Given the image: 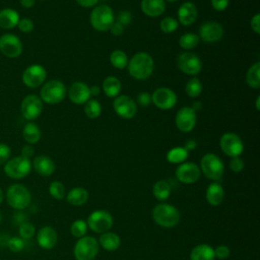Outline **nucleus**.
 Listing matches in <instances>:
<instances>
[{
	"instance_id": "obj_1",
	"label": "nucleus",
	"mask_w": 260,
	"mask_h": 260,
	"mask_svg": "<svg viewBox=\"0 0 260 260\" xmlns=\"http://www.w3.org/2000/svg\"><path fill=\"white\" fill-rule=\"evenodd\" d=\"M154 68L152 57L146 52L134 54L128 61L127 69L131 77L137 80H145L151 76Z\"/></svg>"
},
{
	"instance_id": "obj_2",
	"label": "nucleus",
	"mask_w": 260,
	"mask_h": 260,
	"mask_svg": "<svg viewBox=\"0 0 260 260\" xmlns=\"http://www.w3.org/2000/svg\"><path fill=\"white\" fill-rule=\"evenodd\" d=\"M151 216L153 221L162 228H174L180 222V212L179 210L168 203H160L153 207Z\"/></svg>"
},
{
	"instance_id": "obj_3",
	"label": "nucleus",
	"mask_w": 260,
	"mask_h": 260,
	"mask_svg": "<svg viewBox=\"0 0 260 260\" xmlns=\"http://www.w3.org/2000/svg\"><path fill=\"white\" fill-rule=\"evenodd\" d=\"M115 21L113 9L107 4L94 6L89 15L91 26L98 31H107Z\"/></svg>"
},
{
	"instance_id": "obj_4",
	"label": "nucleus",
	"mask_w": 260,
	"mask_h": 260,
	"mask_svg": "<svg viewBox=\"0 0 260 260\" xmlns=\"http://www.w3.org/2000/svg\"><path fill=\"white\" fill-rule=\"evenodd\" d=\"M6 201L12 208L22 210L30 204V192L22 184H13L6 191Z\"/></svg>"
},
{
	"instance_id": "obj_5",
	"label": "nucleus",
	"mask_w": 260,
	"mask_h": 260,
	"mask_svg": "<svg viewBox=\"0 0 260 260\" xmlns=\"http://www.w3.org/2000/svg\"><path fill=\"white\" fill-rule=\"evenodd\" d=\"M66 95L64 83L58 79H52L43 84L40 91V99L49 105L61 103Z\"/></svg>"
},
{
	"instance_id": "obj_6",
	"label": "nucleus",
	"mask_w": 260,
	"mask_h": 260,
	"mask_svg": "<svg viewBox=\"0 0 260 260\" xmlns=\"http://www.w3.org/2000/svg\"><path fill=\"white\" fill-rule=\"evenodd\" d=\"M199 169L209 180L218 181L223 175L224 165L216 154L206 153L202 156L200 160Z\"/></svg>"
},
{
	"instance_id": "obj_7",
	"label": "nucleus",
	"mask_w": 260,
	"mask_h": 260,
	"mask_svg": "<svg viewBox=\"0 0 260 260\" xmlns=\"http://www.w3.org/2000/svg\"><path fill=\"white\" fill-rule=\"evenodd\" d=\"M73 253L76 260H93L99 253V242L93 237L83 236L76 242Z\"/></svg>"
},
{
	"instance_id": "obj_8",
	"label": "nucleus",
	"mask_w": 260,
	"mask_h": 260,
	"mask_svg": "<svg viewBox=\"0 0 260 260\" xmlns=\"http://www.w3.org/2000/svg\"><path fill=\"white\" fill-rule=\"evenodd\" d=\"M31 171V161L21 155L8 159L4 166V173L11 179H22Z\"/></svg>"
},
{
	"instance_id": "obj_9",
	"label": "nucleus",
	"mask_w": 260,
	"mask_h": 260,
	"mask_svg": "<svg viewBox=\"0 0 260 260\" xmlns=\"http://www.w3.org/2000/svg\"><path fill=\"white\" fill-rule=\"evenodd\" d=\"M177 65L179 69L191 76L197 75L202 69V62L201 59L192 52H182L177 58Z\"/></svg>"
},
{
	"instance_id": "obj_10",
	"label": "nucleus",
	"mask_w": 260,
	"mask_h": 260,
	"mask_svg": "<svg viewBox=\"0 0 260 260\" xmlns=\"http://www.w3.org/2000/svg\"><path fill=\"white\" fill-rule=\"evenodd\" d=\"M86 223L92 232L103 234L105 232H108L112 228L113 216L110 212L106 210H94L89 214Z\"/></svg>"
},
{
	"instance_id": "obj_11",
	"label": "nucleus",
	"mask_w": 260,
	"mask_h": 260,
	"mask_svg": "<svg viewBox=\"0 0 260 260\" xmlns=\"http://www.w3.org/2000/svg\"><path fill=\"white\" fill-rule=\"evenodd\" d=\"M219 146L223 153L231 157L239 156L244 150L242 139L234 132L223 133L219 139Z\"/></svg>"
},
{
	"instance_id": "obj_12",
	"label": "nucleus",
	"mask_w": 260,
	"mask_h": 260,
	"mask_svg": "<svg viewBox=\"0 0 260 260\" xmlns=\"http://www.w3.org/2000/svg\"><path fill=\"white\" fill-rule=\"evenodd\" d=\"M113 108L116 114L123 119H131L137 113L136 102L125 94H119L113 102Z\"/></svg>"
},
{
	"instance_id": "obj_13",
	"label": "nucleus",
	"mask_w": 260,
	"mask_h": 260,
	"mask_svg": "<svg viewBox=\"0 0 260 260\" xmlns=\"http://www.w3.org/2000/svg\"><path fill=\"white\" fill-rule=\"evenodd\" d=\"M151 103L160 110H170L177 104V95L169 87H158L151 93Z\"/></svg>"
},
{
	"instance_id": "obj_14",
	"label": "nucleus",
	"mask_w": 260,
	"mask_h": 260,
	"mask_svg": "<svg viewBox=\"0 0 260 260\" xmlns=\"http://www.w3.org/2000/svg\"><path fill=\"white\" fill-rule=\"evenodd\" d=\"M47 77L46 69L39 64L28 66L22 73V81L29 88H37L43 85Z\"/></svg>"
},
{
	"instance_id": "obj_15",
	"label": "nucleus",
	"mask_w": 260,
	"mask_h": 260,
	"mask_svg": "<svg viewBox=\"0 0 260 260\" xmlns=\"http://www.w3.org/2000/svg\"><path fill=\"white\" fill-rule=\"evenodd\" d=\"M43 102L36 94L26 95L20 105V112L24 119L28 121L36 120L42 113Z\"/></svg>"
},
{
	"instance_id": "obj_16",
	"label": "nucleus",
	"mask_w": 260,
	"mask_h": 260,
	"mask_svg": "<svg viewBox=\"0 0 260 260\" xmlns=\"http://www.w3.org/2000/svg\"><path fill=\"white\" fill-rule=\"evenodd\" d=\"M197 122V115L196 112L188 106L182 107L176 114L175 123L176 127L181 132H190L194 129Z\"/></svg>"
},
{
	"instance_id": "obj_17",
	"label": "nucleus",
	"mask_w": 260,
	"mask_h": 260,
	"mask_svg": "<svg viewBox=\"0 0 260 260\" xmlns=\"http://www.w3.org/2000/svg\"><path fill=\"white\" fill-rule=\"evenodd\" d=\"M198 37L204 43H208V44L216 43L223 37V27L217 21H213V20L205 21L199 27Z\"/></svg>"
},
{
	"instance_id": "obj_18",
	"label": "nucleus",
	"mask_w": 260,
	"mask_h": 260,
	"mask_svg": "<svg viewBox=\"0 0 260 260\" xmlns=\"http://www.w3.org/2000/svg\"><path fill=\"white\" fill-rule=\"evenodd\" d=\"M0 51L8 58H16L22 52V44L15 35L5 34L0 37Z\"/></svg>"
},
{
	"instance_id": "obj_19",
	"label": "nucleus",
	"mask_w": 260,
	"mask_h": 260,
	"mask_svg": "<svg viewBox=\"0 0 260 260\" xmlns=\"http://www.w3.org/2000/svg\"><path fill=\"white\" fill-rule=\"evenodd\" d=\"M201 171L194 162H182L176 169L177 179L185 184H193L200 178Z\"/></svg>"
},
{
	"instance_id": "obj_20",
	"label": "nucleus",
	"mask_w": 260,
	"mask_h": 260,
	"mask_svg": "<svg viewBox=\"0 0 260 260\" xmlns=\"http://www.w3.org/2000/svg\"><path fill=\"white\" fill-rule=\"evenodd\" d=\"M69 100L75 105H83L90 99L89 87L81 81L73 82L68 89Z\"/></svg>"
},
{
	"instance_id": "obj_21",
	"label": "nucleus",
	"mask_w": 260,
	"mask_h": 260,
	"mask_svg": "<svg viewBox=\"0 0 260 260\" xmlns=\"http://www.w3.org/2000/svg\"><path fill=\"white\" fill-rule=\"evenodd\" d=\"M197 14H198L197 7L193 2L191 1L184 2L183 4H181V6L178 9V22H180L185 26L191 25L192 23L195 22L197 18Z\"/></svg>"
},
{
	"instance_id": "obj_22",
	"label": "nucleus",
	"mask_w": 260,
	"mask_h": 260,
	"mask_svg": "<svg viewBox=\"0 0 260 260\" xmlns=\"http://www.w3.org/2000/svg\"><path fill=\"white\" fill-rule=\"evenodd\" d=\"M57 240L58 238L56 231L49 225L41 228L37 234V242L43 249H52L57 244Z\"/></svg>"
},
{
	"instance_id": "obj_23",
	"label": "nucleus",
	"mask_w": 260,
	"mask_h": 260,
	"mask_svg": "<svg viewBox=\"0 0 260 260\" xmlns=\"http://www.w3.org/2000/svg\"><path fill=\"white\" fill-rule=\"evenodd\" d=\"M31 167H34L35 171L44 177L51 176L56 169L55 162L53 159L47 155H38L34 158V161L31 164Z\"/></svg>"
},
{
	"instance_id": "obj_24",
	"label": "nucleus",
	"mask_w": 260,
	"mask_h": 260,
	"mask_svg": "<svg viewBox=\"0 0 260 260\" xmlns=\"http://www.w3.org/2000/svg\"><path fill=\"white\" fill-rule=\"evenodd\" d=\"M142 12L149 17H157L166 10L165 0H142L140 4Z\"/></svg>"
},
{
	"instance_id": "obj_25",
	"label": "nucleus",
	"mask_w": 260,
	"mask_h": 260,
	"mask_svg": "<svg viewBox=\"0 0 260 260\" xmlns=\"http://www.w3.org/2000/svg\"><path fill=\"white\" fill-rule=\"evenodd\" d=\"M19 15L16 10L11 8H4L0 10V27L3 29H11L17 26Z\"/></svg>"
},
{
	"instance_id": "obj_26",
	"label": "nucleus",
	"mask_w": 260,
	"mask_h": 260,
	"mask_svg": "<svg viewBox=\"0 0 260 260\" xmlns=\"http://www.w3.org/2000/svg\"><path fill=\"white\" fill-rule=\"evenodd\" d=\"M223 196H224V191L220 184L213 182L208 185L206 189V200L208 204L212 206L219 205L223 200Z\"/></svg>"
},
{
	"instance_id": "obj_27",
	"label": "nucleus",
	"mask_w": 260,
	"mask_h": 260,
	"mask_svg": "<svg viewBox=\"0 0 260 260\" xmlns=\"http://www.w3.org/2000/svg\"><path fill=\"white\" fill-rule=\"evenodd\" d=\"M214 249L207 244L195 246L190 253V260H214Z\"/></svg>"
},
{
	"instance_id": "obj_28",
	"label": "nucleus",
	"mask_w": 260,
	"mask_h": 260,
	"mask_svg": "<svg viewBox=\"0 0 260 260\" xmlns=\"http://www.w3.org/2000/svg\"><path fill=\"white\" fill-rule=\"evenodd\" d=\"M102 89L109 98H116L120 94L122 89L121 81L115 76H108L104 79Z\"/></svg>"
},
{
	"instance_id": "obj_29",
	"label": "nucleus",
	"mask_w": 260,
	"mask_h": 260,
	"mask_svg": "<svg viewBox=\"0 0 260 260\" xmlns=\"http://www.w3.org/2000/svg\"><path fill=\"white\" fill-rule=\"evenodd\" d=\"M99 245H101L107 251H115L120 247L121 240L116 233L105 232L100 237Z\"/></svg>"
},
{
	"instance_id": "obj_30",
	"label": "nucleus",
	"mask_w": 260,
	"mask_h": 260,
	"mask_svg": "<svg viewBox=\"0 0 260 260\" xmlns=\"http://www.w3.org/2000/svg\"><path fill=\"white\" fill-rule=\"evenodd\" d=\"M67 202L74 206L83 205L88 199V192L82 187H75L71 189L66 195Z\"/></svg>"
},
{
	"instance_id": "obj_31",
	"label": "nucleus",
	"mask_w": 260,
	"mask_h": 260,
	"mask_svg": "<svg viewBox=\"0 0 260 260\" xmlns=\"http://www.w3.org/2000/svg\"><path fill=\"white\" fill-rule=\"evenodd\" d=\"M246 82L252 88L260 87V62L257 61L252 64L246 74Z\"/></svg>"
},
{
	"instance_id": "obj_32",
	"label": "nucleus",
	"mask_w": 260,
	"mask_h": 260,
	"mask_svg": "<svg viewBox=\"0 0 260 260\" xmlns=\"http://www.w3.org/2000/svg\"><path fill=\"white\" fill-rule=\"evenodd\" d=\"M22 136L28 144H35L41 139V130L37 124L30 122L24 126L22 130Z\"/></svg>"
},
{
	"instance_id": "obj_33",
	"label": "nucleus",
	"mask_w": 260,
	"mask_h": 260,
	"mask_svg": "<svg viewBox=\"0 0 260 260\" xmlns=\"http://www.w3.org/2000/svg\"><path fill=\"white\" fill-rule=\"evenodd\" d=\"M189 155V151L184 146H176L167 152V160L171 164H182Z\"/></svg>"
},
{
	"instance_id": "obj_34",
	"label": "nucleus",
	"mask_w": 260,
	"mask_h": 260,
	"mask_svg": "<svg viewBox=\"0 0 260 260\" xmlns=\"http://www.w3.org/2000/svg\"><path fill=\"white\" fill-rule=\"evenodd\" d=\"M152 194L158 201H164L171 194V185L166 180L157 181L152 187Z\"/></svg>"
},
{
	"instance_id": "obj_35",
	"label": "nucleus",
	"mask_w": 260,
	"mask_h": 260,
	"mask_svg": "<svg viewBox=\"0 0 260 260\" xmlns=\"http://www.w3.org/2000/svg\"><path fill=\"white\" fill-rule=\"evenodd\" d=\"M200 39L198 35L193 32H186L182 35L179 39V45L184 50H192L198 46Z\"/></svg>"
},
{
	"instance_id": "obj_36",
	"label": "nucleus",
	"mask_w": 260,
	"mask_h": 260,
	"mask_svg": "<svg viewBox=\"0 0 260 260\" xmlns=\"http://www.w3.org/2000/svg\"><path fill=\"white\" fill-rule=\"evenodd\" d=\"M128 57L122 50H114L110 55V62L112 66L117 69H124L128 65Z\"/></svg>"
},
{
	"instance_id": "obj_37",
	"label": "nucleus",
	"mask_w": 260,
	"mask_h": 260,
	"mask_svg": "<svg viewBox=\"0 0 260 260\" xmlns=\"http://www.w3.org/2000/svg\"><path fill=\"white\" fill-rule=\"evenodd\" d=\"M203 89V85L202 82L200 81L199 78L197 77H192L190 78L185 86V91L187 93V95H189L190 98H197L201 94Z\"/></svg>"
},
{
	"instance_id": "obj_38",
	"label": "nucleus",
	"mask_w": 260,
	"mask_h": 260,
	"mask_svg": "<svg viewBox=\"0 0 260 260\" xmlns=\"http://www.w3.org/2000/svg\"><path fill=\"white\" fill-rule=\"evenodd\" d=\"M84 113L87 118L95 119V118L100 117V115L102 113V106L96 100L89 99L84 104Z\"/></svg>"
},
{
	"instance_id": "obj_39",
	"label": "nucleus",
	"mask_w": 260,
	"mask_h": 260,
	"mask_svg": "<svg viewBox=\"0 0 260 260\" xmlns=\"http://www.w3.org/2000/svg\"><path fill=\"white\" fill-rule=\"evenodd\" d=\"M87 223L82 219H77L72 222L70 226V233L75 238H81L86 234Z\"/></svg>"
},
{
	"instance_id": "obj_40",
	"label": "nucleus",
	"mask_w": 260,
	"mask_h": 260,
	"mask_svg": "<svg viewBox=\"0 0 260 260\" xmlns=\"http://www.w3.org/2000/svg\"><path fill=\"white\" fill-rule=\"evenodd\" d=\"M178 25H179L178 20L176 18H174V17H171V16L162 18L160 20V22H159L160 29L164 32H166V34L174 32L178 28Z\"/></svg>"
},
{
	"instance_id": "obj_41",
	"label": "nucleus",
	"mask_w": 260,
	"mask_h": 260,
	"mask_svg": "<svg viewBox=\"0 0 260 260\" xmlns=\"http://www.w3.org/2000/svg\"><path fill=\"white\" fill-rule=\"evenodd\" d=\"M49 192L51 196L57 200H61L65 197V187L59 181H54L50 184Z\"/></svg>"
},
{
	"instance_id": "obj_42",
	"label": "nucleus",
	"mask_w": 260,
	"mask_h": 260,
	"mask_svg": "<svg viewBox=\"0 0 260 260\" xmlns=\"http://www.w3.org/2000/svg\"><path fill=\"white\" fill-rule=\"evenodd\" d=\"M35 232H36V229H35V225L30 222H22L18 229V234L20 236L21 239L23 240H27V239H30L32 238V236L35 235Z\"/></svg>"
},
{
	"instance_id": "obj_43",
	"label": "nucleus",
	"mask_w": 260,
	"mask_h": 260,
	"mask_svg": "<svg viewBox=\"0 0 260 260\" xmlns=\"http://www.w3.org/2000/svg\"><path fill=\"white\" fill-rule=\"evenodd\" d=\"M7 246L10 251L14 253H18L23 250L24 248V241L20 237H13L10 238L7 242Z\"/></svg>"
},
{
	"instance_id": "obj_44",
	"label": "nucleus",
	"mask_w": 260,
	"mask_h": 260,
	"mask_svg": "<svg viewBox=\"0 0 260 260\" xmlns=\"http://www.w3.org/2000/svg\"><path fill=\"white\" fill-rule=\"evenodd\" d=\"M135 102L141 107H147L151 104V94L147 91H141L137 94Z\"/></svg>"
},
{
	"instance_id": "obj_45",
	"label": "nucleus",
	"mask_w": 260,
	"mask_h": 260,
	"mask_svg": "<svg viewBox=\"0 0 260 260\" xmlns=\"http://www.w3.org/2000/svg\"><path fill=\"white\" fill-rule=\"evenodd\" d=\"M245 167L244 160L240 157V156H236V157H232L231 161H230V169L235 172V173H240L243 171Z\"/></svg>"
},
{
	"instance_id": "obj_46",
	"label": "nucleus",
	"mask_w": 260,
	"mask_h": 260,
	"mask_svg": "<svg viewBox=\"0 0 260 260\" xmlns=\"http://www.w3.org/2000/svg\"><path fill=\"white\" fill-rule=\"evenodd\" d=\"M18 28L22 31V32H30L34 29V22L29 19V18H21L19 19L18 23H17Z\"/></svg>"
},
{
	"instance_id": "obj_47",
	"label": "nucleus",
	"mask_w": 260,
	"mask_h": 260,
	"mask_svg": "<svg viewBox=\"0 0 260 260\" xmlns=\"http://www.w3.org/2000/svg\"><path fill=\"white\" fill-rule=\"evenodd\" d=\"M131 20H132V14L130 13V11L122 10V11L119 12L116 21H118L123 26H126L131 22Z\"/></svg>"
},
{
	"instance_id": "obj_48",
	"label": "nucleus",
	"mask_w": 260,
	"mask_h": 260,
	"mask_svg": "<svg viewBox=\"0 0 260 260\" xmlns=\"http://www.w3.org/2000/svg\"><path fill=\"white\" fill-rule=\"evenodd\" d=\"M10 153V147L5 143H0V166L4 165L8 160Z\"/></svg>"
},
{
	"instance_id": "obj_49",
	"label": "nucleus",
	"mask_w": 260,
	"mask_h": 260,
	"mask_svg": "<svg viewBox=\"0 0 260 260\" xmlns=\"http://www.w3.org/2000/svg\"><path fill=\"white\" fill-rule=\"evenodd\" d=\"M214 256L219 260H224L230 256V249L224 245H220L214 249Z\"/></svg>"
},
{
	"instance_id": "obj_50",
	"label": "nucleus",
	"mask_w": 260,
	"mask_h": 260,
	"mask_svg": "<svg viewBox=\"0 0 260 260\" xmlns=\"http://www.w3.org/2000/svg\"><path fill=\"white\" fill-rule=\"evenodd\" d=\"M229 1L230 0H210L211 6L216 11H223L229 5Z\"/></svg>"
},
{
	"instance_id": "obj_51",
	"label": "nucleus",
	"mask_w": 260,
	"mask_h": 260,
	"mask_svg": "<svg viewBox=\"0 0 260 260\" xmlns=\"http://www.w3.org/2000/svg\"><path fill=\"white\" fill-rule=\"evenodd\" d=\"M250 25H251L252 30L255 34H257V35L260 34V14L259 13H256L254 16H252Z\"/></svg>"
},
{
	"instance_id": "obj_52",
	"label": "nucleus",
	"mask_w": 260,
	"mask_h": 260,
	"mask_svg": "<svg viewBox=\"0 0 260 260\" xmlns=\"http://www.w3.org/2000/svg\"><path fill=\"white\" fill-rule=\"evenodd\" d=\"M109 30L111 31L112 35L116 36V37H119L123 34L124 31V26L122 24H120L118 21H114L111 25V27L109 28Z\"/></svg>"
},
{
	"instance_id": "obj_53",
	"label": "nucleus",
	"mask_w": 260,
	"mask_h": 260,
	"mask_svg": "<svg viewBox=\"0 0 260 260\" xmlns=\"http://www.w3.org/2000/svg\"><path fill=\"white\" fill-rule=\"evenodd\" d=\"M34 153H35V149H34V147L32 146H30V145H24L23 147H22V149H21V156H23V157H26V158H30L32 155H34Z\"/></svg>"
},
{
	"instance_id": "obj_54",
	"label": "nucleus",
	"mask_w": 260,
	"mask_h": 260,
	"mask_svg": "<svg viewBox=\"0 0 260 260\" xmlns=\"http://www.w3.org/2000/svg\"><path fill=\"white\" fill-rule=\"evenodd\" d=\"M77 4L80 5L81 7L89 8V7H94L96 6L99 0H76Z\"/></svg>"
},
{
	"instance_id": "obj_55",
	"label": "nucleus",
	"mask_w": 260,
	"mask_h": 260,
	"mask_svg": "<svg viewBox=\"0 0 260 260\" xmlns=\"http://www.w3.org/2000/svg\"><path fill=\"white\" fill-rule=\"evenodd\" d=\"M196 146H197L196 141H195V140L190 139V140H187V141H186V143H185V146H184V147H185L188 151H190V150L195 149V148H196Z\"/></svg>"
},
{
	"instance_id": "obj_56",
	"label": "nucleus",
	"mask_w": 260,
	"mask_h": 260,
	"mask_svg": "<svg viewBox=\"0 0 260 260\" xmlns=\"http://www.w3.org/2000/svg\"><path fill=\"white\" fill-rule=\"evenodd\" d=\"M89 92H90V95L96 96V95L100 94L101 88H100L98 85H91V86L89 87Z\"/></svg>"
},
{
	"instance_id": "obj_57",
	"label": "nucleus",
	"mask_w": 260,
	"mask_h": 260,
	"mask_svg": "<svg viewBox=\"0 0 260 260\" xmlns=\"http://www.w3.org/2000/svg\"><path fill=\"white\" fill-rule=\"evenodd\" d=\"M20 4L24 7V8H30L34 6L35 4V0H19Z\"/></svg>"
},
{
	"instance_id": "obj_58",
	"label": "nucleus",
	"mask_w": 260,
	"mask_h": 260,
	"mask_svg": "<svg viewBox=\"0 0 260 260\" xmlns=\"http://www.w3.org/2000/svg\"><path fill=\"white\" fill-rule=\"evenodd\" d=\"M191 108L196 112V111H199V110H201V108H202V104L200 103V102H195L192 106H191Z\"/></svg>"
},
{
	"instance_id": "obj_59",
	"label": "nucleus",
	"mask_w": 260,
	"mask_h": 260,
	"mask_svg": "<svg viewBox=\"0 0 260 260\" xmlns=\"http://www.w3.org/2000/svg\"><path fill=\"white\" fill-rule=\"evenodd\" d=\"M255 103H256V110H257V111H259V110H260V106H259V104H260V96H259V95L257 96V99H256Z\"/></svg>"
},
{
	"instance_id": "obj_60",
	"label": "nucleus",
	"mask_w": 260,
	"mask_h": 260,
	"mask_svg": "<svg viewBox=\"0 0 260 260\" xmlns=\"http://www.w3.org/2000/svg\"><path fill=\"white\" fill-rule=\"evenodd\" d=\"M3 200H4V193H3L2 189L0 188V204L3 202Z\"/></svg>"
},
{
	"instance_id": "obj_61",
	"label": "nucleus",
	"mask_w": 260,
	"mask_h": 260,
	"mask_svg": "<svg viewBox=\"0 0 260 260\" xmlns=\"http://www.w3.org/2000/svg\"><path fill=\"white\" fill-rule=\"evenodd\" d=\"M167 1H169V2H175V1H178V0H167Z\"/></svg>"
},
{
	"instance_id": "obj_62",
	"label": "nucleus",
	"mask_w": 260,
	"mask_h": 260,
	"mask_svg": "<svg viewBox=\"0 0 260 260\" xmlns=\"http://www.w3.org/2000/svg\"><path fill=\"white\" fill-rule=\"evenodd\" d=\"M0 220H1V215H0Z\"/></svg>"
}]
</instances>
